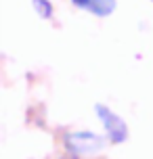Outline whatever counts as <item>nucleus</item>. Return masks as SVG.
<instances>
[{
  "label": "nucleus",
  "mask_w": 153,
  "mask_h": 159,
  "mask_svg": "<svg viewBox=\"0 0 153 159\" xmlns=\"http://www.w3.org/2000/svg\"><path fill=\"white\" fill-rule=\"evenodd\" d=\"M80 11H86L95 17H109L115 11V0H72Z\"/></svg>",
  "instance_id": "7ed1b4c3"
},
{
  "label": "nucleus",
  "mask_w": 153,
  "mask_h": 159,
  "mask_svg": "<svg viewBox=\"0 0 153 159\" xmlns=\"http://www.w3.org/2000/svg\"><path fill=\"white\" fill-rule=\"evenodd\" d=\"M95 115H97L99 124H101V128H103V134L109 138L111 144H122V143L128 140L130 130H128L126 119L122 117L118 111H113L109 105L97 103L95 105Z\"/></svg>",
  "instance_id": "f03ea898"
},
{
  "label": "nucleus",
  "mask_w": 153,
  "mask_h": 159,
  "mask_svg": "<svg viewBox=\"0 0 153 159\" xmlns=\"http://www.w3.org/2000/svg\"><path fill=\"white\" fill-rule=\"evenodd\" d=\"M63 144L65 151L72 153L73 157H90L101 153L111 143L105 134H99L92 130H72L63 136Z\"/></svg>",
  "instance_id": "f257e3e1"
},
{
  "label": "nucleus",
  "mask_w": 153,
  "mask_h": 159,
  "mask_svg": "<svg viewBox=\"0 0 153 159\" xmlns=\"http://www.w3.org/2000/svg\"><path fill=\"white\" fill-rule=\"evenodd\" d=\"M32 8L40 19H53V13H55L50 0H32Z\"/></svg>",
  "instance_id": "20e7f679"
}]
</instances>
